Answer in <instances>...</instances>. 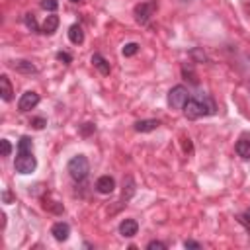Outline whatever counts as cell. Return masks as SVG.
I'll list each match as a JSON object with an SVG mask.
<instances>
[{"mask_svg":"<svg viewBox=\"0 0 250 250\" xmlns=\"http://www.w3.org/2000/svg\"><path fill=\"white\" fill-rule=\"evenodd\" d=\"M182 109H184V115L188 119H199L203 115H213L215 113V104L209 96L199 94L197 98H189Z\"/></svg>","mask_w":250,"mask_h":250,"instance_id":"obj_1","label":"cell"},{"mask_svg":"<svg viewBox=\"0 0 250 250\" xmlns=\"http://www.w3.org/2000/svg\"><path fill=\"white\" fill-rule=\"evenodd\" d=\"M66 170H68V174H70V178L74 182H84L88 178V174H90V162H88V158L84 154H76V156H72L68 160Z\"/></svg>","mask_w":250,"mask_h":250,"instance_id":"obj_2","label":"cell"},{"mask_svg":"<svg viewBox=\"0 0 250 250\" xmlns=\"http://www.w3.org/2000/svg\"><path fill=\"white\" fill-rule=\"evenodd\" d=\"M14 168L18 174H31L37 168V160L33 156V150L29 152H18L16 160H14Z\"/></svg>","mask_w":250,"mask_h":250,"instance_id":"obj_3","label":"cell"},{"mask_svg":"<svg viewBox=\"0 0 250 250\" xmlns=\"http://www.w3.org/2000/svg\"><path fill=\"white\" fill-rule=\"evenodd\" d=\"M166 100H168V105H170V107H174V109H182V107L186 105V102L189 100V92H188L186 86L178 84V86L170 88Z\"/></svg>","mask_w":250,"mask_h":250,"instance_id":"obj_4","label":"cell"},{"mask_svg":"<svg viewBox=\"0 0 250 250\" xmlns=\"http://www.w3.org/2000/svg\"><path fill=\"white\" fill-rule=\"evenodd\" d=\"M154 10H156V2H154V0H152V2H141V4H137L135 10H133L137 23H141V25L148 23V20L152 18Z\"/></svg>","mask_w":250,"mask_h":250,"instance_id":"obj_5","label":"cell"},{"mask_svg":"<svg viewBox=\"0 0 250 250\" xmlns=\"http://www.w3.org/2000/svg\"><path fill=\"white\" fill-rule=\"evenodd\" d=\"M37 104H39V94L33 92V90H27V92L21 94V98H20V102H18V109H20V111H29V109H33Z\"/></svg>","mask_w":250,"mask_h":250,"instance_id":"obj_6","label":"cell"},{"mask_svg":"<svg viewBox=\"0 0 250 250\" xmlns=\"http://www.w3.org/2000/svg\"><path fill=\"white\" fill-rule=\"evenodd\" d=\"M10 68H14L16 72H21V74H35L37 72V66L25 59H16V61H10L8 62Z\"/></svg>","mask_w":250,"mask_h":250,"instance_id":"obj_7","label":"cell"},{"mask_svg":"<svg viewBox=\"0 0 250 250\" xmlns=\"http://www.w3.org/2000/svg\"><path fill=\"white\" fill-rule=\"evenodd\" d=\"M139 230V223L135 219H123L119 223V234L125 236V238H133Z\"/></svg>","mask_w":250,"mask_h":250,"instance_id":"obj_8","label":"cell"},{"mask_svg":"<svg viewBox=\"0 0 250 250\" xmlns=\"http://www.w3.org/2000/svg\"><path fill=\"white\" fill-rule=\"evenodd\" d=\"M96 189L100 191V193H104V195H107V193H113V189H115V180L111 178V176H100L98 180H96Z\"/></svg>","mask_w":250,"mask_h":250,"instance_id":"obj_9","label":"cell"},{"mask_svg":"<svg viewBox=\"0 0 250 250\" xmlns=\"http://www.w3.org/2000/svg\"><path fill=\"white\" fill-rule=\"evenodd\" d=\"M51 234H53L55 240L64 242V240L68 238V234H70V227H68V223H62V221L55 223V225L51 227Z\"/></svg>","mask_w":250,"mask_h":250,"instance_id":"obj_10","label":"cell"},{"mask_svg":"<svg viewBox=\"0 0 250 250\" xmlns=\"http://www.w3.org/2000/svg\"><path fill=\"white\" fill-rule=\"evenodd\" d=\"M133 193H135V182H133L131 176H127V178L123 180V193H121L119 201H115V203H119V207H123V205L133 197Z\"/></svg>","mask_w":250,"mask_h":250,"instance_id":"obj_11","label":"cell"},{"mask_svg":"<svg viewBox=\"0 0 250 250\" xmlns=\"http://www.w3.org/2000/svg\"><path fill=\"white\" fill-rule=\"evenodd\" d=\"M160 125L158 119H141L135 123V131L137 133H150V131H156Z\"/></svg>","mask_w":250,"mask_h":250,"instance_id":"obj_12","label":"cell"},{"mask_svg":"<svg viewBox=\"0 0 250 250\" xmlns=\"http://www.w3.org/2000/svg\"><path fill=\"white\" fill-rule=\"evenodd\" d=\"M236 154L240 156V158H244V160H250V137H240L238 141H236Z\"/></svg>","mask_w":250,"mask_h":250,"instance_id":"obj_13","label":"cell"},{"mask_svg":"<svg viewBox=\"0 0 250 250\" xmlns=\"http://www.w3.org/2000/svg\"><path fill=\"white\" fill-rule=\"evenodd\" d=\"M90 62L100 70V74H104V76H107L109 74V70H111V66H109V62L100 55V53H94L92 55V59H90Z\"/></svg>","mask_w":250,"mask_h":250,"instance_id":"obj_14","label":"cell"},{"mask_svg":"<svg viewBox=\"0 0 250 250\" xmlns=\"http://www.w3.org/2000/svg\"><path fill=\"white\" fill-rule=\"evenodd\" d=\"M57 27H59V16L51 14V16L45 18V21H43V25H41V33H45V35H53V33L57 31Z\"/></svg>","mask_w":250,"mask_h":250,"instance_id":"obj_15","label":"cell"},{"mask_svg":"<svg viewBox=\"0 0 250 250\" xmlns=\"http://www.w3.org/2000/svg\"><path fill=\"white\" fill-rule=\"evenodd\" d=\"M14 90H12V84H10V78L6 76V74H2L0 76V96H2V100L4 102H10L14 96Z\"/></svg>","mask_w":250,"mask_h":250,"instance_id":"obj_16","label":"cell"},{"mask_svg":"<svg viewBox=\"0 0 250 250\" xmlns=\"http://www.w3.org/2000/svg\"><path fill=\"white\" fill-rule=\"evenodd\" d=\"M68 39H70V43H74V45H80V43L84 41V31H82V27H80L78 23H72V25L68 27Z\"/></svg>","mask_w":250,"mask_h":250,"instance_id":"obj_17","label":"cell"},{"mask_svg":"<svg viewBox=\"0 0 250 250\" xmlns=\"http://www.w3.org/2000/svg\"><path fill=\"white\" fill-rule=\"evenodd\" d=\"M23 23H25L27 29H31V31H41V27L37 25V20H35L33 14H25V16H23Z\"/></svg>","mask_w":250,"mask_h":250,"instance_id":"obj_18","label":"cell"},{"mask_svg":"<svg viewBox=\"0 0 250 250\" xmlns=\"http://www.w3.org/2000/svg\"><path fill=\"white\" fill-rule=\"evenodd\" d=\"M139 51V43H125L123 45V49H121V53H123V57H133L135 53Z\"/></svg>","mask_w":250,"mask_h":250,"instance_id":"obj_19","label":"cell"},{"mask_svg":"<svg viewBox=\"0 0 250 250\" xmlns=\"http://www.w3.org/2000/svg\"><path fill=\"white\" fill-rule=\"evenodd\" d=\"M43 207L49 209V211H53V213H62V205H59L57 201H47V199H45Z\"/></svg>","mask_w":250,"mask_h":250,"instance_id":"obj_20","label":"cell"},{"mask_svg":"<svg viewBox=\"0 0 250 250\" xmlns=\"http://www.w3.org/2000/svg\"><path fill=\"white\" fill-rule=\"evenodd\" d=\"M41 8L47 12H55L59 8V2L57 0H41Z\"/></svg>","mask_w":250,"mask_h":250,"instance_id":"obj_21","label":"cell"},{"mask_svg":"<svg viewBox=\"0 0 250 250\" xmlns=\"http://www.w3.org/2000/svg\"><path fill=\"white\" fill-rule=\"evenodd\" d=\"M0 148H2V156H10L12 152V145L8 139H0Z\"/></svg>","mask_w":250,"mask_h":250,"instance_id":"obj_22","label":"cell"},{"mask_svg":"<svg viewBox=\"0 0 250 250\" xmlns=\"http://www.w3.org/2000/svg\"><path fill=\"white\" fill-rule=\"evenodd\" d=\"M168 246L164 244V242H160V240H150L148 244H146V250H166Z\"/></svg>","mask_w":250,"mask_h":250,"instance_id":"obj_23","label":"cell"},{"mask_svg":"<svg viewBox=\"0 0 250 250\" xmlns=\"http://www.w3.org/2000/svg\"><path fill=\"white\" fill-rule=\"evenodd\" d=\"M57 61H61L62 64H70V62H72V57H70L68 53H64V51H59V53H57Z\"/></svg>","mask_w":250,"mask_h":250,"instance_id":"obj_24","label":"cell"},{"mask_svg":"<svg viewBox=\"0 0 250 250\" xmlns=\"http://www.w3.org/2000/svg\"><path fill=\"white\" fill-rule=\"evenodd\" d=\"M45 125H47V119L45 117H33L31 119V127L33 129H43Z\"/></svg>","mask_w":250,"mask_h":250,"instance_id":"obj_25","label":"cell"},{"mask_svg":"<svg viewBox=\"0 0 250 250\" xmlns=\"http://www.w3.org/2000/svg\"><path fill=\"white\" fill-rule=\"evenodd\" d=\"M96 131V125L94 123H84L82 127H80V133H82V137H88L90 133H94Z\"/></svg>","mask_w":250,"mask_h":250,"instance_id":"obj_26","label":"cell"},{"mask_svg":"<svg viewBox=\"0 0 250 250\" xmlns=\"http://www.w3.org/2000/svg\"><path fill=\"white\" fill-rule=\"evenodd\" d=\"M184 246H186V248H195V250H199V248H201V244H199V242H195V240H186V242H184Z\"/></svg>","mask_w":250,"mask_h":250,"instance_id":"obj_27","label":"cell"},{"mask_svg":"<svg viewBox=\"0 0 250 250\" xmlns=\"http://www.w3.org/2000/svg\"><path fill=\"white\" fill-rule=\"evenodd\" d=\"M2 199H4V203H10V201H12V193H10L8 189H4V193H2Z\"/></svg>","mask_w":250,"mask_h":250,"instance_id":"obj_28","label":"cell"},{"mask_svg":"<svg viewBox=\"0 0 250 250\" xmlns=\"http://www.w3.org/2000/svg\"><path fill=\"white\" fill-rule=\"evenodd\" d=\"M70 2H78V0H70Z\"/></svg>","mask_w":250,"mask_h":250,"instance_id":"obj_29","label":"cell"}]
</instances>
